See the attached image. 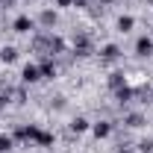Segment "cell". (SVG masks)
Here are the masks:
<instances>
[{
  "instance_id": "16",
  "label": "cell",
  "mask_w": 153,
  "mask_h": 153,
  "mask_svg": "<svg viewBox=\"0 0 153 153\" xmlns=\"http://www.w3.org/2000/svg\"><path fill=\"white\" fill-rule=\"evenodd\" d=\"M133 88H130V85H124V88H118V91H115V100H118V103H130V100H133Z\"/></svg>"
},
{
  "instance_id": "1",
  "label": "cell",
  "mask_w": 153,
  "mask_h": 153,
  "mask_svg": "<svg viewBox=\"0 0 153 153\" xmlns=\"http://www.w3.org/2000/svg\"><path fill=\"white\" fill-rule=\"evenodd\" d=\"M38 130H41V127H36V124H21V127H15L12 138H18V141H33V144H36Z\"/></svg>"
},
{
  "instance_id": "6",
  "label": "cell",
  "mask_w": 153,
  "mask_h": 153,
  "mask_svg": "<svg viewBox=\"0 0 153 153\" xmlns=\"http://www.w3.org/2000/svg\"><path fill=\"white\" fill-rule=\"evenodd\" d=\"M38 71H41V79H53V76L59 74V68H56V62H53V56H44V59H41Z\"/></svg>"
},
{
  "instance_id": "21",
  "label": "cell",
  "mask_w": 153,
  "mask_h": 153,
  "mask_svg": "<svg viewBox=\"0 0 153 153\" xmlns=\"http://www.w3.org/2000/svg\"><path fill=\"white\" fill-rule=\"evenodd\" d=\"M118 153H135V150H133V147H121Z\"/></svg>"
},
{
  "instance_id": "22",
  "label": "cell",
  "mask_w": 153,
  "mask_h": 153,
  "mask_svg": "<svg viewBox=\"0 0 153 153\" xmlns=\"http://www.w3.org/2000/svg\"><path fill=\"white\" fill-rule=\"evenodd\" d=\"M0 3H15V0H0Z\"/></svg>"
},
{
  "instance_id": "4",
  "label": "cell",
  "mask_w": 153,
  "mask_h": 153,
  "mask_svg": "<svg viewBox=\"0 0 153 153\" xmlns=\"http://www.w3.org/2000/svg\"><path fill=\"white\" fill-rule=\"evenodd\" d=\"M12 30H15L18 36H27V33H33V30H36V21L30 18V15H18V18L12 21Z\"/></svg>"
},
{
  "instance_id": "3",
  "label": "cell",
  "mask_w": 153,
  "mask_h": 153,
  "mask_svg": "<svg viewBox=\"0 0 153 153\" xmlns=\"http://www.w3.org/2000/svg\"><path fill=\"white\" fill-rule=\"evenodd\" d=\"M88 53H91V36L76 33L74 36V56H88Z\"/></svg>"
},
{
  "instance_id": "14",
  "label": "cell",
  "mask_w": 153,
  "mask_h": 153,
  "mask_svg": "<svg viewBox=\"0 0 153 153\" xmlns=\"http://www.w3.org/2000/svg\"><path fill=\"white\" fill-rule=\"evenodd\" d=\"M133 27H135V18H133V15H121V18H118V33H124V36H127Z\"/></svg>"
},
{
  "instance_id": "23",
  "label": "cell",
  "mask_w": 153,
  "mask_h": 153,
  "mask_svg": "<svg viewBox=\"0 0 153 153\" xmlns=\"http://www.w3.org/2000/svg\"><path fill=\"white\" fill-rule=\"evenodd\" d=\"M100 3H112V0H100Z\"/></svg>"
},
{
  "instance_id": "11",
  "label": "cell",
  "mask_w": 153,
  "mask_h": 153,
  "mask_svg": "<svg viewBox=\"0 0 153 153\" xmlns=\"http://www.w3.org/2000/svg\"><path fill=\"white\" fill-rule=\"evenodd\" d=\"M118 56H121V47H118V44H103V47H100V59H103V62H115Z\"/></svg>"
},
{
  "instance_id": "18",
  "label": "cell",
  "mask_w": 153,
  "mask_h": 153,
  "mask_svg": "<svg viewBox=\"0 0 153 153\" xmlns=\"http://www.w3.org/2000/svg\"><path fill=\"white\" fill-rule=\"evenodd\" d=\"M138 153H153V138H141L138 141Z\"/></svg>"
},
{
  "instance_id": "17",
  "label": "cell",
  "mask_w": 153,
  "mask_h": 153,
  "mask_svg": "<svg viewBox=\"0 0 153 153\" xmlns=\"http://www.w3.org/2000/svg\"><path fill=\"white\" fill-rule=\"evenodd\" d=\"M12 147H15V138L9 133H0V153H9Z\"/></svg>"
},
{
  "instance_id": "9",
  "label": "cell",
  "mask_w": 153,
  "mask_h": 153,
  "mask_svg": "<svg viewBox=\"0 0 153 153\" xmlns=\"http://www.w3.org/2000/svg\"><path fill=\"white\" fill-rule=\"evenodd\" d=\"M68 127H71V133H88V130H91V121H88V118H85V115H76V118H71V124H68Z\"/></svg>"
},
{
  "instance_id": "12",
  "label": "cell",
  "mask_w": 153,
  "mask_h": 153,
  "mask_svg": "<svg viewBox=\"0 0 153 153\" xmlns=\"http://www.w3.org/2000/svg\"><path fill=\"white\" fill-rule=\"evenodd\" d=\"M15 59H18V47H12V44H3V47H0V62L12 65Z\"/></svg>"
},
{
  "instance_id": "20",
  "label": "cell",
  "mask_w": 153,
  "mask_h": 153,
  "mask_svg": "<svg viewBox=\"0 0 153 153\" xmlns=\"http://www.w3.org/2000/svg\"><path fill=\"white\" fill-rule=\"evenodd\" d=\"M74 6H79V9H82V6H88V0H74Z\"/></svg>"
},
{
  "instance_id": "5",
  "label": "cell",
  "mask_w": 153,
  "mask_h": 153,
  "mask_svg": "<svg viewBox=\"0 0 153 153\" xmlns=\"http://www.w3.org/2000/svg\"><path fill=\"white\" fill-rule=\"evenodd\" d=\"M38 79H41V71H38V65L27 62V65H24V71H21V82H24V85H33V82H38Z\"/></svg>"
},
{
  "instance_id": "15",
  "label": "cell",
  "mask_w": 153,
  "mask_h": 153,
  "mask_svg": "<svg viewBox=\"0 0 153 153\" xmlns=\"http://www.w3.org/2000/svg\"><path fill=\"white\" fill-rule=\"evenodd\" d=\"M53 141H56V135H53V133H47V130H38V138H36L38 147H50Z\"/></svg>"
},
{
  "instance_id": "19",
  "label": "cell",
  "mask_w": 153,
  "mask_h": 153,
  "mask_svg": "<svg viewBox=\"0 0 153 153\" xmlns=\"http://www.w3.org/2000/svg\"><path fill=\"white\" fill-rule=\"evenodd\" d=\"M56 6H74V0H53Z\"/></svg>"
},
{
  "instance_id": "13",
  "label": "cell",
  "mask_w": 153,
  "mask_h": 153,
  "mask_svg": "<svg viewBox=\"0 0 153 153\" xmlns=\"http://www.w3.org/2000/svg\"><path fill=\"white\" fill-rule=\"evenodd\" d=\"M124 124L133 127V130H138V127H144V115H141V112H127V115H124Z\"/></svg>"
},
{
  "instance_id": "7",
  "label": "cell",
  "mask_w": 153,
  "mask_h": 153,
  "mask_svg": "<svg viewBox=\"0 0 153 153\" xmlns=\"http://www.w3.org/2000/svg\"><path fill=\"white\" fill-rule=\"evenodd\" d=\"M56 21H59L56 9H41V15H38V24H41V30H53V27H56Z\"/></svg>"
},
{
  "instance_id": "10",
  "label": "cell",
  "mask_w": 153,
  "mask_h": 153,
  "mask_svg": "<svg viewBox=\"0 0 153 153\" xmlns=\"http://www.w3.org/2000/svg\"><path fill=\"white\" fill-rule=\"evenodd\" d=\"M106 85L112 88V94H115L118 88H124V85H127V74H124V71H112L109 79H106Z\"/></svg>"
},
{
  "instance_id": "2",
  "label": "cell",
  "mask_w": 153,
  "mask_h": 153,
  "mask_svg": "<svg viewBox=\"0 0 153 153\" xmlns=\"http://www.w3.org/2000/svg\"><path fill=\"white\" fill-rule=\"evenodd\" d=\"M135 56L138 59H150L153 56V36H138L135 38Z\"/></svg>"
},
{
  "instance_id": "8",
  "label": "cell",
  "mask_w": 153,
  "mask_h": 153,
  "mask_svg": "<svg viewBox=\"0 0 153 153\" xmlns=\"http://www.w3.org/2000/svg\"><path fill=\"white\" fill-rule=\"evenodd\" d=\"M91 135H94L97 141H100V138H109V135H112V124H109V121H94V124H91Z\"/></svg>"
}]
</instances>
